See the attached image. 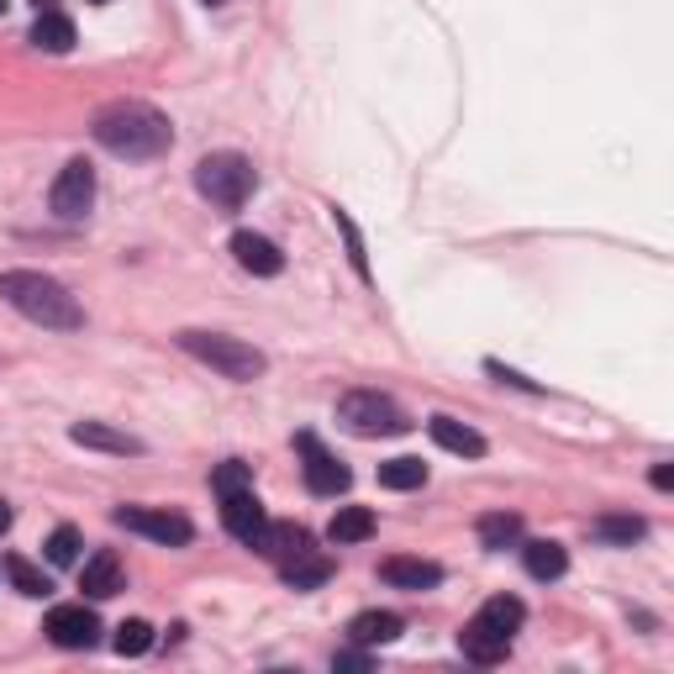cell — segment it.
<instances>
[{
  "mask_svg": "<svg viewBox=\"0 0 674 674\" xmlns=\"http://www.w3.org/2000/svg\"><path fill=\"white\" fill-rule=\"evenodd\" d=\"M96 143L117 159L148 164V159H164L174 148V127H168L164 111H153L143 100H111L96 117Z\"/></svg>",
  "mask_w": 674,
  "mask_h": 674,
  "instance_id": "obj_1",
  "label": "cell"
},
{
  "mask_svg": "<svg viewBox=\"0 0 674 674\" xmlns=\"http://www.w3.org/2000/svg\"><path fill=\"white\" fill-rule=\"evenodd\" d=\"M0 295H6L11 312H22L26 322H37L48 333H79L85 327L79 301L53 274H43V269H6L0 274Z\"/></svg>",
  "mask_w": 674,
  "mask_h": 674,
  "instance_id": "obj_2",
  "label": "cell"
},
{
  "mask_svg": "<svg viewBox=\"0 0 674 674\" xmlns=\"http://www.w3.org/2000/svg\"><path fill=\"white\" fill-rule=\"evenodd\" d=\"M180 348L191 354V359L211 363L221 380H238V385H248V380H259L269 369V359L253 348V343H242V337H227V333H180Z\"/></svg>",
  "mask_w": 674,
  "mask_h": 674,
  "instance_id": "obj_3",
  "label": "cell"
},
{
  "mask_svg": "<svg viewBox=\"0 0 674 674\" xmlns=\"http://www.w3.org/2000/svg\"><path fill=\"white\" fill-rule=\"evenodd\" d=\"M253 185H259V174H253V164L242 153H206L195 164V191L206 195L211 206H221V211H238L242 200L253 195Z\"/></svg>",
  "mask_w": 674,
  "mask_h": 674,
  "instance_id": "obj_4",
  "label": "cell"
},
{
  "mask_svg": "<svg viewBox=\"0 0 674 674\" xmlns=\"http://www.w3.org/2000/svg\"><path fill=\"white\" fill-rule=\"evenodd\" d=\"M337 422L354 437H401L411 427L406 411L395 406L390 395H380V390H348L337 401Z\"/></svg>",
  "mask_w": 674,
  "mask_h": 674,
  "instance_id": "obj_5",
  "label": "cell"
},
{
  "mask_svg": "<svg viewBox=\"0 0 674 674\" xmlns=\"http://www.w3.org/2000/svg\"><path fill=\"white\" fill-rule=\"evenodd\" d=\"M117 528L143 532V537L164 543V548H185V543L195 537L191 517H180V511H168V506H121V511H117Z\"/></svg>",
  "mask_w": 674,
  "mask_h": 674,
  "instance_id": "obj_6",
  "label": "cell"
},
{
  "mask_svg": "<svg viewBox=\"0 0 674 674\" xmlns=\"http://www.w3.org/2000/svg\"><path fill=\"white\" fill-rule=\"evenodd\" d=\"M90 200H96V168L85 159H69L58 168V180H53V211L64 221H79L90 211Z\"/></svg>",
  "mask_w": 674,
  "mask_h": 674,
  "instance_id": "obj_7",
  "label": "cell"
},
{
  "mask_svg": "<svg viewBox=\"0 0 674 674\" xmlns=\"http://www.w3.org/2000/svg\"><path fill=\"white\" fill-rule=\"evenodd\" d=\"M43 632H48L58 649H96L100 643V617L90 611V606H53L48 622H43Z\"/></svg>",
  "mask_w": 674,
  "mask_h": 674,
  "instance_id": "obj_8",
  "label": "cell"
},
{
  "mask_svg": "<svg viewBox=\"0 0 674 674\" xmlns=\"http://www.w3.org/2000/svg\"><path fill=\"white\" fill-rule=\"evenodd\" d=\"M295 443H301V454H306V485H312V496H343V490L354 485L348 464H337L312 433H301Z\"/></svg>",
  "mask_w": 674,
  "mask_h": 674,
  "instance_id": "obj_9",
  "label": "cell"
},
{
  "mask_svg": "<svg viewBox=\"0 0 674 674\" xmlns=\"http://www.w3.org/2000/svg\"><path fill=\"white\" fill-rule=\"evenodd\" d=\"M248 548H253V554H264V558H274V564H290L295 554H306V548H312V532L295 528V522H264V532H259Z\"/></svg>",
  "mask_w": 674,
  "mask_h": 674,
  "instance_id": "obj_10",
  "label": "cell"
},
{
  "mask_svg": "<svg viewBox=\"0 0 674 674\" xmlns=\"http://www.w3.org/2000/svg\"><path fill=\"white\" fill-rule=\"evenodd\" d=\"M232 259H238L248 274H259V280H274V274L285 269V253H280L264 232H232Z\"/></svg>",
  "mask_w": 674,
  "mask_h": 674,
  "instance_id": "obj_11",
  "label": "cell"
},
{
  "mask_svg": "<svg viewBox=\"0 0 674 674\" xmlns=\"http://www.w3.org/2000/svg\"><path fill=\"white\" fill-rule=\"evenodd\" d=\"M221 522H227V532L238 537V543H253L259 532H264V506H259V496L253 490H238V496H221Z\"/></svg>",
  "mask_w": 674,
  "mask_h": 674,
  "instance_id": "obj_12",
  "label": "cell"
},
{
  "mask_svg": "<svg viewBox=\"0 0 674 674\" xmlns=\"http://www.w3.org/2000/svg\"><path fill=\"white\" fill-rule=\"evenodd\" d=\"M406 632V617L401 611H359L354 622H348V638L359 643V649H380V643H395Z\"/></svg>",
  "mask_w": 674,
  "mask_h": 674,
  "instance_id": "obj_13",
  "label": "cell"
},
{
  "mask_svg": "<svg viewBox=\"0 0 674 674\" xmlns=\"http://www.w3.org/2000/svg\"><path fill=\"white\" fill-rule=\"evenodd\" d=\"M380 579L395 585V590H433V585H443V569H437L433 558H385Z\"/></svg>",
  "mask_w": 674,
  "mask_h": 674,
  "instance_id": "obj_14",
  "label": "cell"
},
{
  "mask_svg": "<svg viewBox=\"0 0 674 674\" xmlns=\"http://www.w3.org/2000/svg\"><path fill=\"white\" fill-rule=\"evenodd\" d=\"M79 590L90 596V601H111L121 590V558L111 548H100L96 558H85V569H79Z\"/></svg>",
  "mask_w": 674,
  "mask_h": 674,
  "instance_id": "obj_15",
  "label": "cell"
},
{
  "mask_svg": "<svg viewBox=\"0 0 674 674\" xmlns=\"http://www.w3.org/2000/svg\"><path fill=\"white\" fill-rule=\"evenodd\" d=\"M458 649H464V659H475V664H501L506 653H511V638L490 632L485 622H464V632H458Z\"/></svg>",
  "mask_w": 674,
  "mask_h": 674,
  "instance_id": "obj_16",
  "label": "cell"
},
{
  "mask_svg": "<svg viewBox=\"0 0 674 674\" xmlns=\"http://www.w3.org/2000/svg\"><path fill=\"white\" fill-rule=\"evenodd\" d=\"M69 437L79 443V448H100V454H143L138 437L117 433V427H106V422H74Z\"/></svg>",
  "mask_w": 674,
  "mask_h": 674,
  "instance_id": "obj_17",
  "label": "cell"
},
{
  "mask_svg": "<svg viewBox=\"0 0 674 674\" xmlns=\"http://www.w3.org/2000/svg\"><path fill=\"white\" fill-rule=\"evenodd\" d=\"M427 433H433V443H437V448H448V454H464V458H480L485 454V437L475 433V427L454 422V416H433V422H427Z\"/></svg>",
  "mask_w": 674,
  "mask_h": 674,
  "instance_id": "obj_18",
  "label": "cell"
},
{
  "mask_svg": "<svg viewBox=\"0 0 674 674\" xmlns=\"http://www.w3.org/2000/svg\"><path fill=\"white\" fill-rule=\"evenodd\" d=\"M522 564H528L532 579H558L569 569V554H564V543H554V537H532V543H522Z\"/></svg>",
  "mask_w": 674,
  "mask_h": 674,
  "instance_id": "obj_19",
  "label": "cell"
},
{
  "mask_svg": "<svg viewBox=\"0 0 674 674\" xmlns=\"http://www.w3.org/2000/svg\"><path fill=\"white\" fill-rule=\"evenodd\" d=\"M280 575H285L290 590H316V585H327L333 579V558L306 548V554H295L290 564H280Z\"/></svg>",
  "mask_w": 674,
  "mask_h": 674,
  "instance_id": "obj_20",
  "label": "cell"
},
{
  "mask_svg": "<svg viewBox=\"0 0 674 674\" xmlns=\"http://www.w3.org/2000/svg\"><path fill=\"white\" fill-rule=\"evenodd\" d=\"M32 48L69 53L74 48V22H69V17H58V11H37V26H32Z\"/></svg>",
  "mask_w": 674,
  "mask_h": 674,
  "instance_id": "obj_21",
  "label": "cell"
},
{
  "mask_svg": "<svg viewBox=\"0 0 674 674\" xmlns=\"http://www.w3.org/2000/svg\"><path fill=\"white\" fill-rule=\"evenodd\" d=\"M522 617H528V606L517 601V596H490V601L475 611V622H485L490 632H501V638H511V632L522 627Z\"/></svg>",
  "mask_w": 674,
  "mask_h": 674,
  "instance_id": "obj_22",
  "label": "cell"
},
{
  "mask_svg": "<svg viewBox=\"0 0 674 674\" xmlns=\"http://www.w3.org/2000/svg\"><path fill=\"white\" fill-rule=\"evenodd\" d=\"M369 532H374V511L369 506H337V517L327 522L333 543H363Z\"/></svg>",
  "mask_w": 674,
  "mask_h": 674,
  "instance_id": "obj_23",
  "label": "cell"
},
{
  "mask_svg": "<svg viewBox=\"0 0 674 674\" xmlns=\"http://www.w3.org/2000/svg\"><path fill=\"white\" fill-rule=\"evenodd\" d=\"M380 485H385V490H422V485H427V464H422V458H385V464H380Z\"/></svg>",
  "mask_w": 674,
  "mask_h": 674,
  "instance_id": "obj_24",
  "label": "cell"
},
{
  "mask_svg": "<svg viewBox=\"0 0 674 674\" xmlns=\"http://www.w3.org/2000/svg\"><path fill=\"white\" fill-rule=\"evenodd\" d=\"M643 532H649L643 528V517H627V511H611V517L596 522V537H601V543H617V548H632Z\"/></svg>",
  "mask_w": 674,
  "mask_h": 674,
  "instance_id": "obj_25",
  "label": "cell"
},
{
  "mask_svg": "<svg viewBox=\"0 0 674 674\" xmlns=\"http://www.w3.org/2000/svg\"><path fill=\"white\" fill-rule=\"evenodd\" d=\"M517 537H522V517H511V511H490V517H480L485 548H511Z\"/></svg>",
  "mask_w": 674,
  "mask_h": 674,
  "instance_id": "obj_26",
  "label": "cell"
},
{
  "mask_svg": "<svg viewBox=\"0 0 674 674\" xmlns=\"http://www.w3.org/2000/svg\"><path fill=\"white\" fill-rule=\"evenodd\" d=\"M6 575H11V585H17L22 596H32V601H43V596H48V590H53V585H48V575H43L37 564H26L22 554H11V558H6Z\"/></svg>",
  "mask_w": 674,
  "mask_h": 674,
  "instance_id": "obj_27",
  "label": "cell"
},
{
  "mask_svg": "<svg viewBox=\"0 0 674 674\" xmlns=\"http://www.w3.org/2000/svg\"><path fill=\"white\" fill-rule=\"evenodd\" d=\"M111 649H117L121 659H138V653L153 649V627L138 622V617H132V622H121V627H117V638H111Z\"/></svg>",
  "mask_w": 674,
  "mask_h": 674,
  "instance_id": "obj_28",
  "label": "cell"
},
{
  "mask_svg": "<svg viewBox=\"0 0 674 674\" xmlns=\"http://www.w3.org/2000/svg\"><path fill=\"white\" fill-rule=\"evenodd\" d=\"M211 485H217V496H238V490H253V464H242V458H227L217 475H211Z\"/></svg>",
  "mask_w": 674,
  "mask_h": 674,
  "instance_id": "obj_29",
  "label": "cell"
},
{
  "mask_svg": "<svg viewBox=\"0 0 674 674\" xmlns=\"http://www.w3.org/2000/svg\"><path fill=\"white\" fill-rule=\"evenodd\" d=\"M333 221H337V232H343V242H348V259L359 269V280H369V253H363V238H359V227H354V217H348V211H333Z\"/></svg>",
  "mask_w": 674,
  "mask_h": 674,
  "instance_id": "obj_30",
  "label": "cell"
},
{
  "mask_svg": "<svg viewBox=\"0 0 674 674\" xmlns=\"http://www.w3.org/2000/svg\"><path fill=\"white\" fill-rule=\"evenodd\" d=\"M48 558L58 564V569H69V564H79V532L74 528H58L48 537Z\"/></svg>",
  "mask_w": 674,
  "mask_h": 674,
  "instance_id": "obj_31",
  "label": "cell"
},
{
  "mask_svg": "<svg viewBox=\"0 0 674 674\" xmlns=\"http://www.w3.org/2000/svg\"><path fill=\"white\" fill-rule=\"evenodd\" d=\"M490 374H496V380H501V385H517V390H537L528 380V374H517V369H506V363H490Z\"/></svg>",
  "mask_w": 674,
  "mask_h": 674,
  "instance_id": "obj_32",
  "label": "cell"
},
{
  "mask_svg": "<svg viewBox=\"0 0 674 674\" xmlns=\"http://www.w3.org/2000/svg\"><path fill=\"white\" fill-rule=\"evenodd\" d=\"M333 664H337V670H369V653H337V659H333Z\"/></svg>",
  "mask_w": 674,
  "mask_h": 674,
  "instance_id": "obj_33",
  "label": "cell"
},
{
  "mask_svg": "<svg viewBox=\"0 0 674 674\" xmlns=\"http://www.w3.org/2000/svg\"><path fill=\"white\" fill-rule=\"evenodd\" d=\"M649 480H653V490H674V469H670V464H653Z\"/></svg>",
  "mask_w": 674,
  "mask_h": 674,
  "instance_id": "obj_34",
  "label": "cell"
},
{
  "mask_svg": "<svg viewBox=\"0 0 674 674\" xmlns=\"http://www.w3.org/2000/svg\"><path fill=\"white\" fill-rule=\"evenodd\" d=\"M6 528H11V506L0 501V532H6Z\"/></svg>",
  "mask_w": 674,
  "mask_h": 674,
  "instance_id": "obj_35",
  "label": "cell"
},
{
  "mask_svg": "<svg viewBox=\"0 0 674 674\" xmlns=\"http://www.w3.org/2000/svg\"><path fill=\"white\" fill-rule=\"evenodd\" d=\"M90 6H106V0H90Z\"/></svg>",
  "mask_w": 674,
  "mask_h": 674,
  "instance_id": "obj_36",
  "label": "cell"
},
{
  "mask_svg": "<svg viewBox=\"0 0 674 674\" xmlns=\"http://www.w3.org/2000/svg\"><path fill=\"white\" fill-rule=\"evenodd\" d=\"M206 6H221V0H206Z\"/></svg>",
  "mask_w": 674,
  "mask_h": 674,
  "instance_id": "obj_37",
  "label": "cell"
},
{
  "mask_svg": "<svg viewBox=\"0 0 674 674\" xmlns=\"http://www.w3.org/2000/svg\"><path fill=\"white\" fill-rule=\"evenodd\" d=\"M0 11H6V0H0Z\"/></svg>",
  "mask_w": 674,
  "mask_h": 674,
  "instance_id": "obj_38",
  "label": "cell"
}]
</instances>
